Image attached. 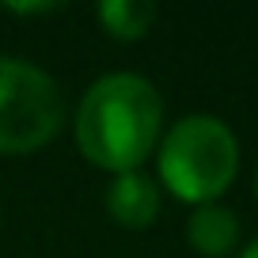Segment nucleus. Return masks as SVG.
I'll return each instance as SVG.
<instances>
[{"mask_svg":"<svg viewBox=\"0 0 258 258\" xmlns=\"http://www.w3.org/2000/svg\"><path fill=\"white\" fill-rule=\"evenodd\" d=\"M73 129L95 167L114 175L141 171L163 137V99L137 73H106L84 91Z\"/></svg>","mask_w":258,"mask_h":258,"instance_id":"1","label":"nucleus"},{"mask_svg":"<svg viewBox=\"0 0 258 258\" xmlns=\"http://www.w3.org/2000/svg\"><path fill=\"white\" fill-rule=\"evenodd\" d=\"M160 182L190 205H209L235 182L239 141L217 114H186L160 137Z\"/></svg>","mask_w":258,"mask_h":258,"instance_id":"2","label":"nucleus"},{"mask_svg":"<svg viewBox=\"0 0 258 258\" xmlns=\"http://www.w3.org/2000/svg\"><path fill=\"white\" fill-rule=\"evenodd\" d=\"M61 121L64 99L53 76L23 57H0V152H38L61 133Z\"/></svg>","mask_w":258,"mask_h":258,"instance_id":"3","label":"nucleus"},{"mask_svg":"<svg viewBox=\"0 0 258 258\" xmlns=\"http://www.w3.org/2000/svg\"><path fill=\"white\" fill-rule=\"evenodd\" d=\"M163 209V190L145 171H125L106 186V213L125 228H148Z\"/></svg>","mask_w":258,"mask_h":258,"instance_id":"4","label":"nucleus"},{"mask_svg":"<svg viewBox=\"0 0 258 258\" xmlns=\"http://www.w3.org/2000/svg\"><path fill=\"white\" fill-rule=\"evenodd\" d=\"M186 239L205 258H228L239 247V220L228 205H194L190 220H186Z\"/></svg>","mask_w":258,"mask_h":258,"instance_id":"5","label":"nucleus"},{"mask_svg":"<svg viewBox=\"0 0 258 258\" xmlns=\"http://www.w3.org/2000/svg\"><path fill=\"white\" fill-rule=\"evenodd\" d=\"M99 23L110 38L137 42L152 31L156 23V4L152 0H103L99 4Z\"/></svg>","mask_w":258,"mask_h":258,"instance_id":"6","label":"nucleus"},{"mask_svg":"<svg viewBox=\"0 0 258 258\" xmlns=\"http://www.w3.org/2000/svg\"><path fill=\"white\" fill-rule=\"evenodd\" d=\"M57 4H8L12 16H46V12H53Z\"/></svg>","mask_w":258,"mask_h":258,"instance_id":"7","label":"nucleus"},{"mask_svg":"<svg viewBox=\"0 0 258 258\" xmlns=\"http://www.w3.org/2000/svg\"><path fill=\"white\" fill-rule=\"evenodd\" d=\"M239 258H258V239H254V243H247V247L239 250Z\"/></svg>","mask_w":258,"mask_h":258,"instance_id":"8","label":"nucleus"},{"mask_svg":"<svg viewBox=\"0 0 258 258\" xmlns=\"http://www.w3.org/2000/svg\"><path fill=\"white\" fill-rule=\"evenodd\" d=\"M254 198H258V167H254Z\"/></svg>","mask_w":258,"mask_h":258,"instance_id":"9","label":"nucleus"}]
</instances>
